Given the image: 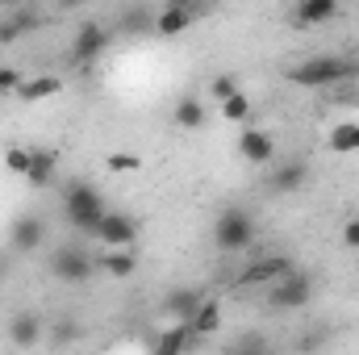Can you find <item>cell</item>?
Listing matches in <instances>:
<instances>
[{
	"label": "cell",
	"instance_id": "3",
	"mask_svg": "<svg viewBox=\"0 0 359 355\" xmlns=\"http://www.w3.org/2000/svg\"><path fill=\"white\" fill-rule=\"evenodd\" d=\"M46 272L59 284H84V280H92V272H96V255H92L84 243H63V247L50 251Z\"/></svg>",
	"mask_w": 359,
	"mask_h": 355
},
{
	"label": "cell",
	"instance_id": "23",
	"mask_svg": "<svg viewBox=\"0 0 359 355\" xmlns=\"http://www.w3.org/2000/svg\"><path fill=\"white\" fill-rule=\"evenodd\" d=\"M326 147H330L334 155H351V151H359V121H339V126L330 130Z\"/></svg>",
	"mask_w": 359,
	"mask_h": 355
},
{
	"label": "cell",
	"instance_id": "18",
	"mask_svg": "<svg viewBox=\"0 0 359 355\" xmlns=\"http://www.w3.org/2000/svg\"><path fill=\"white\" fill-rule=\"evenodd\" d=\"M96 272H104L113 280H130L138 272V251L134 247L130 251H104V255H96Z\"/></svg>",
	"mask_w": 359,
	"mask_h": 355
},
{
	"label": "cell",
	"instance_id": "28",
	"mask_svg": "<svg viewBox=\"0 0 359 355\" xmlns=\"http://www.w3.org/2000/svg\"><path fill=\"white\" fill-rule=\"evenodd\" d=\"M104 168H109V172H117V176H134V172H138V168H147V163H142L134 151H113V155L104 159Z\"/></svg>",
	"mask_w": 359,
	"mask_h": 355
},
{
	"label": "cell",
	"instance_id": "25",
	"mask_svg": "<svg viewBox=\"0 0 359 355\" xmlns=\"http://www.w3.org/2000/svg\"><path fill=\"white\" fill-rule=\"evenodd\" d=\"M38 25V13H29V8H17L13 17H4L0 21V42H17L25 29H34Z\"/></svg>",
	"mask_w": 359,
	"mask_h": 355
},
{
	"label": "cell",
	"instance_id": "7",
	"mask_svg": "<svg viewBox=\"0 0 359 355\" xmlns=\"http://www.w3.org/2000/svg\"><path fill=\"white\" fill-rule=\"evenodd\" d=\"M109 42H113V34L104 29V25H96V21H84L80 29H76V38H72V59L76 63H96L104 51H109Z\"/></svg>",
	"mask_w": 359,
	"mask_h": 355
},
{
	"label": "cell",
	"instance_id": "6",
	"mask_svg": "<svg viewBox=\"0 0 359 355\" xmlns=\"http://www.w3.org/2000/svg\"><path fill=\"white\" fill-rule=\"evenodd\" d=\"M134 239H138V222L121 209H109L100 230H96V243H104V251H130Z\"/></svg>",
	"mask_w": 359,
	"mask_h": 355
},
{
	"label": "cell",
	"instance_id": "2",
	"mask_svg": "<svg viewBox=\"0 0 359 355\" xmlns=\"http://www.w3.org/2000/svg\"><path fill=\"white\" fill-rule=\"evenodd\" d=\"M104 213H109V205H104L100 188L88 184V180H80V184H72V188L63 192V217H67V226H72L80 239H96Z\"/></svg>",
	"mask_w": 359,
	"mask_h": 355
},
{
	"label": "cell",
	"instance_id": "29",
	"mask_svg": "<svg viewBox=\"0 0 359 355\" xmlns=\"http://www.w3.org/2000/svg\"><path fill=\"white\" fill-rule=\"evenodd\" d=\"M29 159H34V151H25V147H8L4 151V172L8 176H29Z\"/></svg>",
	"mask_w": 359,
	"mask_h": 355
},
{
	"label": "cell",
	"instance_id": "24",
	"mask_svg": "<svg viewBox=\"0 0 359 355\" xmlns=\"http://www.w3.org/2000/svg\"><path fill=\"white\" fill-rule=\"evenodd\" d=\"M84 335V326L76 322V318H59L55 326H46V343L55 347V351H63V347H72L76 339Z\"/></svg>",
	"mask_w": 359,
	"mask_h": 355
},
{
	"label": "cell",
	"instance_id": "32",
	"mask_svg": "<svg viewBox=\"0 0 359 355\" xmlns=\"http://www.w3.org/2000/svg\"><path fill=\"white\" fill-rule=\"evenodd\" d=\"M343 247H351V251H359V217H351V222L343 226Z\"/></svg>",
	"mask_w": 359,
	"mask_h": 355
},
{
	"label": "cell",
	"instance_id": "20",
	"mask_svg": "<svg viewBox=\"0 0 359 355\" xmlns=\"http://www.w3.org/2000/svg\"><path fill=\"white\" fill-rule=\"evenodd\" d=\"M155 13L159 8H151V4H134L117 17V29L121 34H147V29H155Z\"/></svg>",
	"mask_w": 359,
	"mask_h": 355
},
{
	"label": "cell",
	"instance_id": "17",
	"mask_svg": "<svg viewBox=\"0 0 359 355\" xmlns=\"http://www.w3.org/2000/svg\"><path fill=\"white\" fill-rule=\"evenodd\" d=\"M188 330H192V339H213L222 330V301L217 297H205L201 309H196V318L188 322Z\"/></svg>",
	"mask_w": 359,
	"mask_h": 355
},
{
	"label": "cell",
	"instance_id": "21",
	"mask_svg": "<svg viewBox=\"0 0 359 355\" xmlns=\"http://www.w3.org/2000/svg\"><path fill=\"white\" fill-rule=\"evenodd\" d=\"M172 121H176L180 130H201V126H205V105H201V96H180L176 109H172Z\"/></svg>",
	"mask_w": 359,
	"mask_h": 355
},
{
	"label": "cell",
	"instance_id": "16",
	"mask_svg": "<svg viewBox=\"0 0 359 355\" xmlns=\"http://www.w3.org/2000/svg\"><path fill=\"white\" fill-rule=\"evenodd\" d=\"M63 92V80L59 76H25V84L17 88V100L21 105H38V100H50V96H59Z\"/></svg>",
	"mask_w": 359,
	"mask_h": 355
},
{
	"label": "cell",
	"instance_id": "9",
	"mask_svg": "<svg viewBox=\"0 0 359 355\" xmlns=\"http://www.w3.org/2000/svg\"><path fill=\"white\" fill-rule=\"evenodd\" d=\"M297 264L288 260V255H264V260H255V264H247V272L238 276V284H247V288H255V284H276V280H284V276H292Z\"/></svg>",
	"mask_w": 359,
	"mask_h": 355
},
{
	"label": "cell",
	"instance_id": "8",
	"mask_svg": "<svg viewBox=\"0 0 359 355\" xmlns=\"http://www.w3.org/2000/svg\"><path fill=\"white\" fill-rule=\"evenodd\" d=\"M42 243H46V222H42L38 213L13 217V226H8V247H13L17 255H29V251H38Z\"/></svg>",
	"mask_w": 359,
	"mask_h": 355
},
{
	"label": "cell",
	"instance_id": "12",
	"mask_svg": "<svg viewBox=\"0 0 359 355\" xmlns=\"http://www.w3.org/2000/svg\"><path fill=\"white\" fill-rule=\"evenodd\" d=\"M238 155H243L247 163H271V159H276V142H271L268 130L243 126V134H238Z\"/></svg>",
	"mask_w": 359,
	"mask_h": 355
},
{
	"label": "cell",
	"instance_id": "33",
	"mask_svg": "<svg viewBox=\"0 0 359 355\" xmlns=\"http://www.w3.org/2000/svg\"><path fill=\"white\" fill-rule=\"evenodd\" d=\"M0 276H4V264H0Z\"/></svg>",
	"mask_w": 359,
	"mask_h": 355
},
{
	"label": "cell",
	"instance_id": "14",
	"mask_svg": "<svg viewBox=\"0 0 359 355\" xmlns=\"http://www.w3.org/2000/svg\"><path fill=\"white\" fill-rule=\"evenodd\" d=\"M339 17V4L334 0H297V8H292V25H326V21H334Z\"/></svg>",
	"mask_w": 359,
	"mask_h": 355
},
{
	"label": "cell",
	"instance_id": "30",
	"mask_svg": "<svg viewBox=\"0 0 359 355\" xmlns=\"http://www.w3.org/2000/svg\"><path fill=\"white\" fill-rule=\"evenodd\" d=\"M234 92H243V88H238V80H234V76H213V84H209V96H213L217 105H226V100H230Z\"/></svg>",
	"mask_w": 359,
	"mask_h": 355
},
{
	"label": "cell",
	"instance_id": "27",
	"mask_svg": "<svg viewBox=\"0 0 359 355\" xmlns=\"http://www.w3.org/2000/svg\"><path fill=\"white\" fill-rule=\"evenodd\" d=\"M230 355H276L268 347V339L259 335V330H247L243 339H234V347H230Z\"/></svg>",
	"mask_w": 359,
	"mask_h": 355
},
{
	"label": "cell",
	"instance_id": "10",
	"mask_svg": "<svg viewBox=\"0 0 359 355\" xmlns=\"http://www.w3.org/2000/svg\"><path fill=\"white\" fill-rule=\"evenodd\" d=\"M192 17H196V4L192 0H168L155 13V34L159 38H176V34H184L192 25Z\"/></svg>",
	"mask_w": 359,
	"mask_h": 355
},
{
	"label": "cell",
	"instance_id": "13",
	"mask_svg": "<svg viewBox=\"0 0 359 355\" xmlns=\"http://www.w3.org/2000/svg\"><path fill=\"white\" fill-rule=\"evenodd\" d=\"M209 293H201V288H176V293H168V301H163V314L176 322V326H188L192 318H196V309H201V301H205Z\"/></svg>",
	"mask_w": 359,
	"mask_h": 355
},
{
	"label": "cell",
	"instance_id": "1",
	"mask_svg": "<svg viewBox=\"0 0 359 355\" xmlns=\"http://www.w3.org/2000/svg\"><path fill=\"white\" fill-rule=\"evenodd\" d=\"M355 76L359 67L347 55H313V59H301L284 72V80L297 88H334V84H347Z\"/></svg>",
	"mask_w": 359,
	"mask_h": 355
},
{
	"label": "cell",
	"instance_id": "19",
	"mask_svg": "<svg viewBox=\"0 0 359 355\" xmlns=\"http://www.w3.org/2000/svg\"><path fill=\"white\" fill-rule=\"evenodd\" d=\"M196 339H192V330L188 326H168V330H159V339H155V347H151V355H184L188 347H192Z\"/></svg>",
	"mask_w": 359,
	"mask_h": 355
},
{
	"label": "cell",
	"instance_id": "11",
	"mask_svg": "<svg viewBox=\"0 0 359 355\" xmlns=\"http://www.w3.org/2000/svg\"><path fill=\"white\" fill-rule=\"evenodd\" d=\"M42 335H46V326H42V318L38 314H13L8 318V343L13 347H21V351H29V347H38L42 343Z\"/></svg>",
	"mask_w": 359,
	"mask_h": 355
},
{
	"label": "cell",
	"instance_id": "15",
	"mask_svg": "<svg viewBox=\"0 0 359 355\" xmlns=\"http://www.w3.org/2000/svg\"><path fill=\"white\" fill-rule=\"evenodd\" d=\"M309 184V163L305 159H288L271 172V192H301Z\"/></svg>",
	"mask_w": 359,
	"mask_h": 355
},
{
	"label": "cell",
	"instance_id": "31",
	"mask_svg": "<svg viewBox=\"0 0 359 355\" xmlns=\"http://www.w3.org/2000/svg\"><path fill=\"white\" fill-rule=\"evenodd\" d=\"M25 84L21 67H0V96H17V88Z\"/></svg>",
	"mask_w": 359,
	"mask_h": 355
},
{
	"label": "cell",
	"instance_id": "22",
	"mask_svg": "<svg viewBox=\"0 0 359 355\" xmlns=\"http://www.w3.org/2000/svg\"><path fill=\"white\" fill-rule=\"evenodd\" d=\"M55 168H59V155L55 151H34V159H29V188H46V184H55Z\"/></svg>",
	"mask_w": 359,
	"mask_h": 355
},
{
	"label": "cell",
	"instance_id": "26",
	"mask_svg": "<svg viewBox=\"0 0 359 355\" xmlns=\"http://www.w3.org/2000/svg\"><path fill=\"white\" fill-rule=\"evenodd\" d=\"M222 109V117L226 121H234V126H247V117H251V100H247V92H234L226 105H217Z\"/></svg>",
	"mask_w": 359,
	"mask_h": 355
},
{
	"label": "cell",
	"instance_id": "5",
	"mask_svg": "<svg viewBox=\"0 0 359 355\" xmlns=\"http://www.w3.org/2000/svg\"><path fill=\"white\" fill-rule=\"evenodd\" d=\"M309 301H313V280H309L301 267H297L292 276L276 280L268 288V305L271 309H284V314H288V309H305Z\"/></svg>",
	"mask_w": 359,
	"mask_h": 355
},
{
	"label": "cell",
	"instance_id": "4",
	"mask_svg": "<svg viewBox=\"0 0 359 355\" xmlns=\"http://www.w3.org/2000/svg\"><path fill=\"white\" fill-rule=\"evenodd\" d=\"M255 243V217L247 209H226L217 222H213V247L222 255H238Z\"/></svg>",
	"mask_w": 359,
	"mask_h": 355
}]
</instances>
